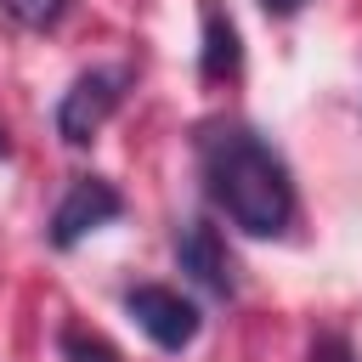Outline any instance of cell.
Wrapping results in <instances>:
<instances>
[{"label":"cell","mask_w":362,"mask_h":362,"mask_svg":"<svg viewBox=\"0 0 362 362\" xmlns=\"http://www.w3.org/2000/svg\"><path fill=\"white\" fill-rule=\"evenodd\" d=\"M198 164L209 198L226 209L232 226L249 238H277L294 221V181L288 164L249 130V124H209L198 136Z\"/></svg>","instance_id":"1"},{"label":"cell","mask_w":362,"mask_h":362,"mask_svg":"<svg viewBox=\"0 0 362 362\" xmlns=\"http://www.w3.org/2000/svg\"><path fill=\"white\" fill-rule=\"evenodd\" d=\"M124 85H130V68H85L57 102V136L68 147H85L124 102Z\"/></svg>","instance_id":"2"},{"label":"cell","mask_w":362,"mask_h":362,"mask_svg":"<svg viewBox=\"0 0 362 362\" xmlns=\"http://www.w3.org/2000/svg\"><path fill=\"white\" fill-rule=\"evenodd\" d=\"M124 311L136 317V328H141L158 351H187V345L198 339V328H204L198 305H192L187 294L164 288V283H136V288L124 294Z\"/></svg>","instance_id":"3"},{"label":"cell","mask_w":362,"mask_h":362,"mask_svg":"<svg viewBox=\"0 0 362 362\" xmlns=\"http://www.w3.org/2000/svg\"><path fill=\"white\" fill-rule=\"evenodd\" d=\"M119 215H124L119 187L102 181V175H79V181L62 192V204L51 209L45 238H51V249H74V243H85L96 226H107V221H119Z\"/></svg>","instance_id":"4"},{"label":"cell","mask_w":362,"mask_h":362,"mask_svg":"<svg viewBox=\"0 0 362 362\" xmlns=\"http://www.w3.org/2000/svg\"><path fill=\"white\" fill-rule=\"evenodd\" d=\"M175 266H181L198 288H209V294H221V300L238 294L232 255H226V243H221V232H215L209 221H187V226L175 232Z\"/></svg>","instance_id":"5"},{"label":"cell","mask_w":362,"mask_h":362,"mask_svg":"<svg viewBox=\"0 0 362 362\" xmlns=\"http://www.w3.org/2000/svg\"><path fill=\"white\" fill-rule=\"evenodd\" d=\"M238 68H243L238 28H232V17L209 0V6H204V51H198V74H204V79H232Z\"/></svg>","instance_id":"6"},{"label":"cell","mask_w":362,"mask_h":362,"mask_svg":"<svg viewBox=\"0 0 362 362\" xmlns=\"http://www.w3.org/2000/svg\"><path fill=\"white\" fill-rule=\"evenodd\" d=\"M57 351H62V362H119V351H113L102 334L79 328V322H68V328L57 334Z\"/></svg>","instance_id":"7"},{"label":"cell","mask_w":362,"mask_h":362,"mask_svg":"<svg viewBox=\"0 0 362 362\" xmlns=\"http://www.w3.org/2000/svg\"><path fill=\"white\" fill-rule=\"evenodd\" d=\"M0 11H6L17 28H51V23L68 11V0H0Z\"/></svg>","instance_id":"8"},{"label":"cell","mask_w":362,"mask_h":362,"mask_svg":"<svg viewBox=\"0 0 362 362\" xmlns=\"http://www.w3.org/2000/svg\"><path fill=\"white\" fill-rule=\"evenodd\" d=\"M311 362H356V351H351V339H339V334H317V339H311Z\"/></svg>","instance_id":"9"},{"label":"cell","mask_w":362,"mask_h":362,"mask_svg":"<svg viewBox=\"0 0 362 362\" xmlns=\"http://www.w3.org/2000/svg\"><path fill=\"white\" fill-rule=\"evenodd\" d=\"M260 6H266V11H277V17H288V11H300L305 0H260Z\"/></svg>","instance_id":"10"},{"label":"cell","mask_w":362,"mask_h":362,"mask_svg":"<svg viewBox=\"0 0 362 362\" xmlns=\"http://www.w3.org/2000/svg\"><path fill=\"white\" fill-rule=\"evenodd\" d=\"M0 153H6V136H0Z\"/></svg>","instance_id":"11"}]
</instances>
